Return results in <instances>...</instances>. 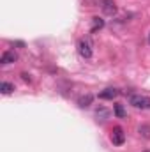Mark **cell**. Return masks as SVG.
Listing matches in <instances>:
<instances>
[{
    "label": "cell",
    "mask_w": 150,
    "mask_h": 152,
    "mask_svg": "<svg viewBox=\"0 0 150 152\" xmlns=\"http://www.w3.org/2000/svg\"><path fill=\"white\" fill-rule=\"evenodd\" d=\"M18 60V55L14 53V51H4L2 53V57H0V62L5 66V64H12V62H16Z\"/></svg>",
    "instance_id": "obj_5"
},
{
    "label": "cell",
    "mask_w": 150,
    "mask_h": 152,
    "mask_svg": "<svg viewBox=\"0 0 150 152\" xmlns=\"http://www.w3.org/2000/svg\"><path fill=\"white\" fill-rule=\"evenodd\" d=\"M14 90V85L12 83H9V81H2L0 83V92L2 94H11Z\"/></svg>",
    "instance_id": "obj_8"
},
{
    "label": "cell",
    "mask_w": 150,
    "mask_h": 152,
    "mask_svg": "<svg viewBox=\"0 0 150 152\" xmlns=\"http://www.w3.org/2000/svg\"><path fill=\"white\" fill-rule=\"evenodd\" d=\"M104 27V21L101 20V18H92V32H95V30H99V28H103Z\"/></svg>",
    "instance_id": "obj_9"
},
{
    "label": "cell",
    "mask_w": 150,
    "mask_h": 152,
    "mask_svg": "<svg viewBox=\"0 0 150 152\" xmlns=\"http://www.w3.org/2000/svg\"><path fill=\"white\" fill-rule=\"evenodd\" d=\"M78 51H79V55H81L83 58H90V57H92V44H90V41H87V39L79 41Z\"/></svg>",
    "instance_id": "obj_2"
},
{
    "label": "cell",
    "mask_w": 150,
    "mask_h": 152,
    "mask_svg": "<svg viewBox=\"0 0 150 152\" xmlns=\"http://www.w3.org/2000/svg\"><path fill=\"white\" fill-rule=\"evenodd\" d=\"M118 96V90L117 88H104L103 92H99V97L101 99H115Z\"/></svg>",
    "instance_id": "obj_6"
},
{
    "label": "cell",
    "mask_w": 150,
    "mask_h": 152,
    "mask_svg": "<svg viewBox=\"0 0 150 152\" xmlns=\"http://www.w3.org/2000/svg\"><path fill=\"white\" fill-rule=\"evenodd\" d=\"M149 42H150V34H149Z\"/></svg>",
    "instance_id": "obj_12"
},
{
    "label": "cell",
    "mask_w": 150,
    "mask_h": 152,
    "mask_svg": "<svg viewBox=\"0 0 150 152\" xmlns=\"http://www.w3.org/2000/svg\"><path fill=\"white\" fill-rule=\"evenodd\" d=\"M99 5H101L103 12L108 14V16H113V14L117 12V5H115L113 0H99Z\"/></svg>",
    "instance_id": "obj_4"
},
{
    "label": "cell",
    "mask_w": 150,
    "mask_h": 152,
    "mask_svg": "<svg viewBox=\"0 0 150 152\" xmlns=\"http://www.w3.org/2000/svg\"><path fill=\"white\" fill-rule=\"evenodd\" d=\"M140 134H143L145 138H150V126H141L140 127Z\"/></svg>",
    "instance_id": "obj_11"
},
{
    "label": "cell",
    "mask_w": 150,
    "mask_h": 152,
    "mask_svg": "<svg viewBox=\"0 0 150 152\" xmlns=\"http://www.w3.org/2000/svg\"><path fill=\"white\" fill-rule=\"evenodd\" d=\"M113 110H115V115H117L118 118H124V117H125V110H124V106H122V104H118V103H117V104H113Z\"/></svg>",
    "instance_id": "obj_10"
},
{
    "label": "cell",
    "mask_w": 150,
    "mask_h": 152,
    "mask_svg": "<svg viewBox=\"0 0 150 152\" xmlns=\"http://www.w3.org/2000/svg\"><path fill=\"white\" fill-rule=\"evenodd\" d=\"M129 104L138 108V110H149L150 108V97L141 96V94H133L129 96Z\"/></svg>",
    "instance_id": "obj_1"
},
{
    "label": "cell",
    "mask_w": 150,
    "mask_h": 152,
    "mask_svg": "<svg viewBox=\"0 0 150 152\" xmlns=\"http://www.w3.org/2000/svg\"><path fill=\"white\" fill-rule=\"evenodd\" d=\"M125 142V133L122 127H113L111 131V143L113 145H122Z\"/></svg>",
    "instance_id": "obj_3"
},
{
    "label": "cell",
    "mask_w": 150,
    "mask_h": 152,
    "mask_svg": "<svg viewBox=\"0 0 150 152\" xmlns=\"http://www.w3.org/2000/svg\"><path fill=\"white\" fill-rule=\"evenodd\" d=\"M92 99H94L92 94H85V96H81V97L78 99V106H79V108H87V106H90Z\"/></svg>",
    "instance_id": "obj_7"
}]
</instances>
